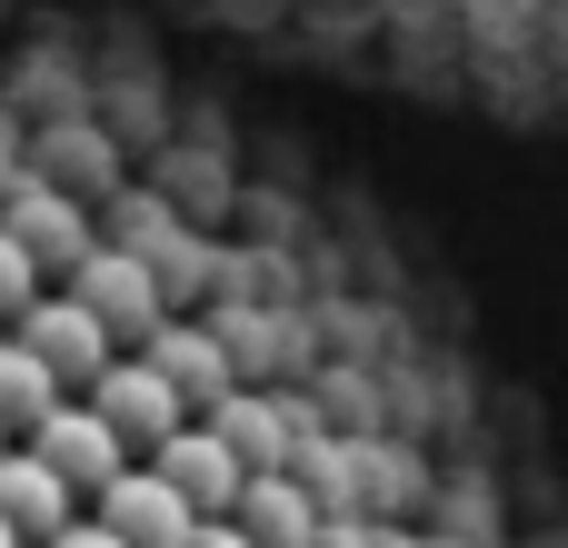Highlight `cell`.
<instances>
[{"mask_svg": "<svg viewBox=\"0 0 568 548\" xmlns=\"http://www.w3.org/2000/svg\"><path fill=\"white\" fill-rule=\"evenodd\" d=\"M0 230L40 260V280H50V270H80V260L100 250V240H90V200H80V190H60L50 170H20V180H10Z\"/></svg>", "mask_w": 568, "mask_h": 548, "instance_id": "obj_1", "label": "cell"}, {"mask_svg": "<svg viewBox=\"0 0 568 548\" xmlns=\"http://www.w3.org/2000/svg\"><path fill=\"white\" fill-rule=\"evenodd\" d=\"M70 300L110 329V339H160V270L120 240H100L80 270H70Z\"/></svg>", "mask_w": 568, "mask_h": 548, "instance_id": "obj_2", "label": "cell"}, {"mask_svg": "<svg viewBox=\"0 0 568 548\" xmlns=\"http://www.w3.org/2000/svg\"><path fill=\"white\" fill-rule=\"evenodd\" d=\"M90 409L120 429V449H160L170 429H190V399L170 389L160 359H110V369L90 379Z\"/></svg>", "mask_w": 568, "mask_h": 548, "instance_id": "obj_3", "label": "cell"}, {"mask_svg": "<svg viewBox=\"0 0 568 548\" xmlns=\"http://www.w3.org/2000/svg\"><path fill=\"white\" fill-rule=\"evenodd\" d=\"M30 449L50 459V479H60L70 499H100V489H110V479L130 469V449H120V429H110V419H100L90 399H60V409H50L40 429H30Z\"/></svg>", "mask_w": 568, "mask_h": 548, "instance_id": "obj_4", "label": "cell"}, {"mask_svg": "<svg viewBox=\"0 0 568 548\" xmlns=\"http://www.w3.org/2000/svg\"><path fill=\"white\" fill-rule=\"evenodd\" d=\"M10 339H20V349H30V359H40L60 389H90V379L110 369V329H100V319H90L70 290H60V300L40 290V300L20 309V329H10Z\"/></svg>", "mask_w": 568, "mask_h": 548, "instance_id": "obj_5", "label": "cell"}, {"mask_svg": "<svg viewBox=\"0 0 568 548\" xmlns=\"http://www.w3.org/2000/svg\"><path fill=\"white\" fill-rule=\"evenodd\" d=\"M90 519H100V529H120L130 548H200V509H190L150 459H140V469H120V479L100 489V509H90Z\"/></svg>", "mask_w": 568, "mask_h": 548, "instance_id": "obj_6", "label": "cell"}, {"mask_svg": "<svg viewBox=\"0 0 568 548\" xmlns=\"http://www.w3.org/2000/svg\"><path fill=\"white\" fill-rule=\"evenodd\" d=\"M150 469H160V479H170V489H180V499H190L200 519H230V509H240V489H250V469L230 459V439H220L210 419L170 429V439L150 449Z\"/></svg>", "mask_w": 568, "mask_h": 548, "instance_id": "obj_7", "label": "cell"}, {"mask_svg": "<svg viewBox=\"0 0 568 548\" xmlns=\"http://www.w3.org/2000/svg\"><path fill=\"white\" fill-rule=\"evenodd\" d=\"M230 519H240L260 548H320V499H310L290 469H260V479L240 489V509H230Z\"/></svg>", "mask_w": 568, "mask_h": 548, "instance_id": "obj_8", "label": "cell"}, {"mask_svg": "<svg viewBox=\"0 0 568 548\" xmlns=\"http://www.w3.org/2000/svg\"><path fill=\"white\" fill-rule=\"evenodd\" d=\"M0 519H10L20 539H40V548L70 529V489L50 479V459H40V449H10V459H0Z\"/></svg>", "mask_w": 568, "mask_h": 548, "instance_id": "obj_9", "label": "cell"}, {"mask_svg": "<svg viewBox=\"0 0 568 548\" xmlns=\"http://www.w3.org/2000/svg\"><path fill=\"white\" fill-rule=\"evenodd\" d=\"M210 429L230 439V459H240L250 479H260V469H290V449H300V429H290V419L270 409V399H240V389H230V399L210 409Z\"/></svg>", "mask_w": 568, "mask_h": 548, "instance_id": "obj_10", "label": "cell"}, {"mask_svg": "<svg viewBox=\"0 0 568 548\" xmlns=\"http://www.w3.org/2000/svg\"><path fill=\"white\" fill-rule=\"evenodd\" d=\"M150 359L170 369V389H180V399H210V409L230 399V379H220V369H230V359H220V339H200V329H170V319H160Z\"/></svg>", "mask_w": 568, "mask_h": 548, "instance_id": "obj_11", "label": "cell"}, {"mask_svg": "<svg viewBox=\"0 0 568 548\" xmlns=\"http://www.w3.org/2000/svg\"><path fill=\"white\" fill-rule=\"evenodd\" d=\"M60 399H70V389H60V379H50L40 359H30L20 339H0V429H40V419H50Z\"/></svg>", "mask_w": 568, "mask_h": 548, "instance_id": "obj_12", "label": "cell"}, {"mask_svg": "<svg viewBox=\"0 0 568 548\" xmlns=\"http://www.w3.org/2000/svg\"><path fill=\"white\" fill-rule=\"evenodd\" d=\"M30 300H40V260H30V250H20V240H10V230H0V309H10V319H20V309H30Z\"/></svg>", "mask_w": 568, "mask_h": 548, "instance_id": "obj_13", "label": "cell"}, {"mask_svg": "<svg viewBox=\"0 0 568 548\" xmlns=\"http://www.w3.org/2000/svg\"><path fill=\"white\" fill-rule=\"evenodd\" d=\"M30 170V140H20V110L0 100V200H10V180Z\"/></svg>", "mask_w": 568, "mask_h": 548, "instance_id": "obj_14", "label": "cell"}, {"mask_svg": "<svg viewBox=\"0 0 568 548\" xmlns=\"http://www.w3.org/2000/svg\"><path fill=\"white\" fill-rule=\"evenodd\" d=\"M320 548H379V539H369V519L349 509V519H320Z\"/></svg>", "mask_w": 568, "mask_h": 548, "instance_id": "obj_15", "label": "cell"}, {"mask_svg": "<svg viewBox=\"0 0 568 548\" xmlns=\"http://www.w3.org/2000/svg\"><path fill=\"white\" fill-rule=\"evenodd\" d=\"M50 548H130V539H120V529H100V519H70Z\"/></svg>", "mask_w": 568, "mask_h": 548, "instance_id": "obj_16", "label": "cell"}, {"mask_svg": "<svg viewBox=\"0 0 568 548\" xmlns=\"http://www.w3.org/2000/svg\"><path fill=\"white\" fill-rule=\"evenodd\" d=\"M200 548H260V539H250L240 519H200Z\"/></svg>", "mask_w": 568, "mask_h": 548, "instance_id": "obj_17", "label": "cell"}, {"mask_svg": "<svg viewBox=\"0 0 568 548\" xmlns=\"http://www.w3.org/2000/svg\"><path fill=\"white\" fill-rule=\"evenodd\" d=\"M0 548H30V539H20V529H10V519H0Z\"/></svg>", "mask_w": 568, "mask_h": 548, "instance_id": "obj_18", "label": "cell"}, {"mask_svg": "<svg viewBox=\"0 0 568 548\" xmlns=\"http://www.w3.org/2000/svg\"><path fill=\"white\" fill-rule=\"evenodd\" d=\"M0 459H10V429H0Z\"/></svg>", "mask_w": 568, "mask_h": 548, "instance_id": "obj_19", "label": "cell"}]
</instances>
